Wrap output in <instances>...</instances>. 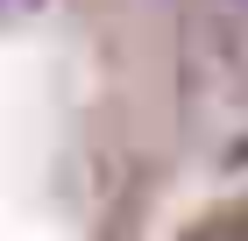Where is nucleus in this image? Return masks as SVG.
I'll use <instances>...</instances> for the list:
<instances>
[{
    "instance_id": "nucleus-1",
    "label": "nucleus",
    "mask_w": 248,
    "mask_h": 241,
    "mask_svg": "<svg viewBox=\"0 0 248 241\" xmlns=\"http://www.w3.org/2000/svg\"><path fill=\"white\" fill-rule=\"evenodd\" d=\"M36 7H50V0H0V21H29Z\"/></svg>"
},
{
    "instance_id": "nucleus-2",
    "label": "nucleus",
    "mask_w": 248,
    "mask_h": 241,
    "mask_svg": "<svg viewBox=\"0 0 248 241\" xmlns=\"http://www.w3.org/2000/svg\"><path fill=\"white\" fill-rule=\"evenodd\" d=\"M241 7H248V0H241Z\"/></svg>"
}]
</instances>
